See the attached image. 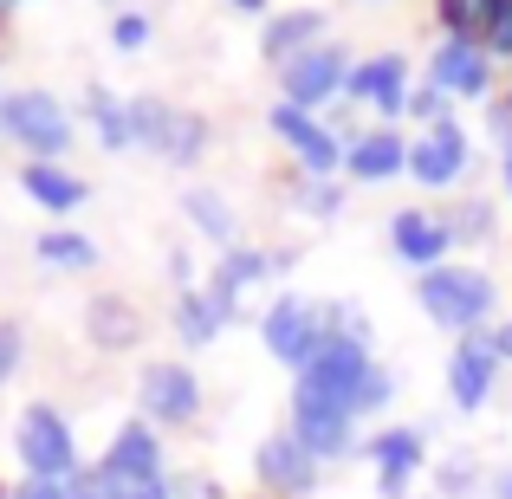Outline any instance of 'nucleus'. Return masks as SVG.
I'll return each instance as SVG.
<instances>
[{"instance_id":"f257e3e1","label":"nucleus","mask_w":512,"mask_h":499,"mask_svg":"<svg viewBox=\"0 0 512 499\" xmlns=\"http://www.w3.org/2000/svg\"><path fill=\"white\" fill-rule=\"evenodd\" d=\"M415 305H422L441 331L474 337L493 318V305H500V286H493L480 266H435V273H422V286H415Z\"/></svg>"},{"instance_id":"f03ea898","label":"nucleus","mask_w":512,"mask_h":499,"mask_svg":"<svg viewBox=\"0 0 512 499\" xmlns=\"http://www.w3.org/2000/svg\"><path fill=\"white\" fill-rule=\"evenodd\" d=\"M13 448H20V467L26 480H72L78 474V441H72V422H65L52 402H33L13 428Z\"/></svg>"},{"instance_id":"7ed1b4c3","label":"nucleus","mask_w":512,"mask_h":499,"mask_svg":"<svg viewBox=\"0 0 512 499\" xmlns=\"http://www.w3.org/2000/svg\"><path fill=\"white\" fill-rule=\"evenodd\" d=\"M260 337H266V350H273L286 370H305V363L325 350V305H312V299H299V292H286V299H273L266 305V318H260Z\"/></svg>"},{"instance_id":"20e7f679","label":"nucleus","mask_w":512,"mask_h":499,"mask_svg":"<svg viewBox=\"0 0 512 499\" xmlns=\"http://www.w3.org/2000/svg\"><path fill=\"white\" fill-rule=\"evenodd\" d=\"M370 370H376L370 344L325 337V350H318V357L299 370V389H305V396H325V402H344V409L357 415V389H363V376H370Z\"/></svg>"},{"instance_id":"39448f33","label":"nucleus","mask_w":512,"mask_h":499,"mask_svg":"<svg viewBox=\"0 0 512 499\" xmlns=\"http://www.w3.org/2000/svg\"><path fill=\"white\" fill-rule=\"evenodd\" d=\"M0 124L13 130L20 150H33V163H52V156L72 143V117H65L59 98H46V91H13L7 111H0Z\"/></svg>"},{"instance_id":"423d86ee","label":"nucleus","mask_w":512,"mask_h":499,"mask_svg":"<svg viewBox=\"0 0 512 499\" xmlns=\"http://www.w3.org/2000/svg\"><path fill=\"white\" fill-rule=\"evenodd\" d=\"M137 402L150 428H188L201 415V376L188 363H150L137 383Z\"/></svg>"},{"instance_id":"0eeeda50","label":"nucleus","mask_w":512,"mask_h":499,"mask_svg":"<svg viewBox=\"0 0 512 499\" xmlns=\"http://www.w3.org/2000/svg\"><path fill=\"white\" fill-rule=\"evenodd\" d=\"M350 435H357V415H350L344 402H325V396L292 389V441H299L312 461H344Z\"/></svg>"},{"instance_id":"6e6552de","label":"nucleus","mask_w":512,"mask_h":499,"mask_svg":"<svg viewBox=\"0 0 512 499\" xmlns=\"http://www.w3.org/2000/svg\"><path fill=\"white\" fill-rule=\"evenodd\" d=\"M130 124H137V143H150L169 163H195V156L208 150V124H201L195 111H169V104H156V98H137L130 104Z\"/></svg>"},{"instance_id":"1a4fd4ad","label":"nucleus","mask_w":512,"mask_h":499,"mask_svg":"<svg viewBox=\"0 0 512 499\" xmlns=\"http://www.w3.org/2000/svg\"><path fill=\"white\" fill-rule=\"evenodd\" d=\"M363 461H370V474H376V493L402 499L409 480L422 474V461H428V435L422 428H376V435L363 441Z\"/></svg>"},{"instance_id":"9d476101","label":"nucleus","mask_w":512,"mask_h":499,"mask_svg":"<svg viewBox=\"0 0 512 499\" xmlns=\"http://www.w3.org/2000/svg\"><path fill=\"white\" fill-rule=\"evenodd\" d=\"M493 383H500V357H493L487 331L454 337V350H448V402L461 415H480L487 396H493Z\"/></svg>"},{"instance_id":"9b49d317","label":"nucleus","mask_w":512,"mask_h":499,"mask_svg":"<svg viewBox=\"0 0 512 499\" xmlns=\"http://www.w3.org/2000/svg\"><path fill=\"white\" fill-rule=\"evenodd\" d=\"M253 474H260V487L279 493V499H312V487H318V461L299 448V441H292V428H279V435L260 441Z\"/></svg>"},{"instance_id":"f8f14e48","label":"nucleus","mask_w":512,"mask_h":499,"mask_svg":"<svg viewBox=\"0 0 512 499\" xmlns=\"http://www.w3.org/2000/svg\"><path fill=\"white\" fill-rule=\"evenodd\" d=\"M273 130L292 143V156H299V169L312 175V182H325V175L344 163V143L331 137L325 124H312V111H299V104H279V111H273Z\"/></svg>"},{"instance_id":"ddd939ff","label":"nucleus","mask_w":512,"mask_h":499,"mask_svg":"<svg viewBox=\"0 0 512 499\" xmlns=\"http://www.w3.org/2000/svg\"><path fill=\"white\" fill-rule=\"evenodd\" d=\"M389 247H396L402 266H415V273H435V266H448L454 234H448V221H435V214L402 208L396 221H389Z\"/></svg>"},{"instance_id":"4468645a","label":"nucleus","mask_w":512,"mask_h":499,"mask_svg":"<svg viewBox=\"0 0 512 499\" xmlns=\"http://www.w3.org/2000/svg\"><path fill=\"white\" fill-rule=\"evenodd\" d=\"M461 169H467V137H461V124H454V117H441V124L428 130L422 143H409V175H415L422 188L461 182Z\"/></svg>"},{"instance_id":"2eb2a0df","label":"nucleus","mask_w":512,"mask_h":499,"mask_svg":"<svg viewBox=\"0 0 512 499\" xmlns=\"http://www.w3.org/2000/svg\"><path fill=\"white\" fill-rule=\"evenodd\" d=\"M104 474H117L124 487H137V480H163V441H156L150 422H124L111 435V448H104Z\"/></svg>"},{"instance_id":"dca6fc26","label":"nucleus","mask_w":512,"mask_h":499,"mask_svg":"<svg viewBox=\"0 0 512 499\" xmlns=\"http://www.w3.org/2000/svg\"><path fill=\"white\" fill-rule=\"evenodd\" d=\"M344 85V52L338 46H305L299 59H286V104L312 111Z\"/></svg>"},{"instance_id":"f3484780","label":"nucleus","mask_w":512,"mask_h":499,"mask_svg":"<svg viewBox=\"0 0 512 499\" xmlns=\"http://www.w3.org/2000/svg\"><path fill=\"white\" fill-rule=\"evenodd\" d=\"M344 91H350V98H370L383 117H402V111H409V72H402L396 52H389V59L357 65V72H344Z\"/></svg>"},{"instance_id":"a211bd4d","label":"nucleus","mask_w":512,"mask_h":499,"mask_svg":"<svg viewBox=\"0 0 512 499\" xmlns=\"http://www.w3.org/2000/svg\"><path fill=\"white\" fill-rule=\"evenodd\" d=\"M227 318H234V305L227 299H214L208 286H182V299H175V337H182L188 350H201V344H214V337L227 331Z\"/></svg>"},{"instance_id":"6ab92c4d","label":"nucleus","mask_w":512,"mask_h":499,"mask_svg":"<svg viewBox=\"0 0 512 499\" xmlns=\"http://www.w3.org/2000/svg\"><path fill=\"white\" fill-rule=\"evenodd\" d=\"M344 169L357 175V182H389V175L409 169V143H402L396 130H370V137H357L344 150Z\"/></svg>"},{"instance_id":"aec40b11","label":"nucleus","mask_w":512,"mask_h":499,"mask_svg":"<svg viewBox=\"0 0 512 499\" xmlns=\"http://www.w3.org/2000/svg\"><path fill=\"white\" fill-rule=\"evenodd\" d=\"M85 331H91V344H98V350H130L143 337V318H137V305H124L117 292H104V299H91Z\"/></svg>"},{"instance_id":"412c9836","label":"nucleus","mask_w":512,"mask_h":499,"mask_svg":"<svg viewBox=\"0 0 512 499\" xmlns=\"http://www.w3.org/2000/svg\"><path fill=\"white\" fill-rule=\"evenodd\" d=\"M435 85L448 91H461V98H480L487 91V59H480V46H467V39H448V46L435 52Z\"/></svg>"},{"instance_id":"4be33fe9","label":"nucleus","mask_w":512,"mask_h":499,"mask_svg":"<svg viewBox=\"0 0 512 499\" xmlns=\"http://www.w3.org/2000/svg\"><path fill=\"white\" fill-rule=\"evenodd\" d=\"M20 188L39 201L46 214H72L78 201H85V182H78L72 169H59V163H26L20 169Z\"/></svg>"},{"instance_id":"5701e85b","label":"nucleus","mask_w":512,"mask_h":499,"mask_svg":"<svg viewBox=\"0 0 512 499\" xmlns=\"http://www.w3.org/2000/svg\"><path fill=\"white\" fill-rule=\"evenodd\" d=\"M266 273H273V253H260V247H227L221 266H214V279H208V292H214V299H227V305H240V292L260 286Z\"/></svg>"},{"instance_id":"b1692460","label":"nucleus","mask_w":512,"mask_h":499,"mask_svg":"<svg viewBox=\"0 0 512 499\" xmlns=\"http://www.w3.org/2000/svg\"><path fill=\"white\" fill-rule=\"evenodd\" d=\"M318 26H325V13H312V7L279 13V20L266 26V39H260V46H266V59H279V65H286V59H299V52H305V39H318Z\"/></svg>"},{"instance_id":"393cba45","label":"nucleus","mask_w":512,"mask_h":499,"mask_svg":"<svg viewBox=\"0 0 512 499\" xmlns=\"http://www.w3.org/2000/svg\"><path fill=\"white\" fill-rule=\"evenodd\" d=\"M435 13H441V26H448L454 39H487L493 33V20H500V0H435Z\"/></svg>"},{"instance_id":"a878e982","label":"nucleus","mask_w":512,"mask_h":499,"mask_svg":"<svg viewBox=\"0 0 512 499\" xmlns=\"http://www.w3.org/2000/svg\"><path fill=\"white\" fill-rule=\"evenodd\" d=\"M182 214L214 240V247H234V208H227L214 188H188V195H182Z\"/></svg>"},{"instance_id":"bb28decb","label":"nucleus","mask_w":512,"mask_h":499,"mask_svg":"<svg viewBox=\"0 0 512 499\" xmlns=\"http://www.w3.org/2000/svg\"><path fill=\"white\" fill-rule=\"evenodd\" d=\"M39 260L59 266V273H85V266H98V247L72 227H52V234H39Z\"/></svg>"},{"instance_id":"cd10ccee","label":"nucleus","mask_w":512,"mask_h":499,"mask_svg":"<svg viewBox=\"0 0 512 499\" xmlns=\"http://www.w3.org/2000/svg\"><path fill=\"white\" fill-rule=\"evenodd\" d=\"M91 117H98L104 150H137V124H130V104H117L111 91H91Z\"/></svg>"},{"instance_id":"c85d7f7f","label":"nucleus","mask_w":512,"mask_h":499,"mask_svg":"<svg viewBox=\"0 0 512 499\" xmlns=\"http://www.w3.org/2000/svg\"><path fill=\"white\" fill-rule=\"evenodd\" d=\"M389 402H396V376L376 363V370L363 376V389H357V415H376V409H389Z\"/></svg>"},{"instance_id":"c756f323","label":"nucleus","mask_w":512,"mask_h":499,"mask_svg":"<svg viewBox=\"0 0 512 499\" xmlns=\"http://www.w3.org/2000/svg\"><path fill=\"white\" fill-rule=\"evenodd\" d=\"M448 234L454 240H487L493 234V208H487V201H474L467 214H454V221H448Z\"/></svg>"},{"instance_id":"7c9ffc66","label":"nucleus","mask_w":512,"mask_h":499,"mask_svg":"<svg viewBox=\"0 0 512 499\" xmlns=\"http://www.w3.org/2000/svg\"><path fill=\"white\" fill-rule=\"evenodd\" d=\"M20 357H26V331L13 325V318H0V383L20 370Z\"/></svg>"},{"instance_id":"2f4dec72","label":"nucleus","mask_w":512,"mask_h":499,"mask_svg":"<svg viewBox=\"0 0 512 499\" xmlns=\"http://www.w3.org/2000/svg\"><path fill=\"white\" fill-rule=\"evenodd\" d=\"M143 39H150V20H143V13H117V26H111V46L137 52Z\"/></svg>"},{"instance_id":"473e14b6","label":"nucleus","mask_w":512,"mask_h":499,"mask_svg":"<svg viewBox=\"0 0 512 499\" xmlns=\"http://www.w3.org/2000/svg\"><path fill=\"white\" fill-rule=\"evenodd\" d=\"M409 111H415V117H428V124H441V117H448V91H441V85L415 91V98H409Z\"/></svg>"},{"instance_id":"72a5a7b5","label":"nucleus","mask_w":512,"mask_h":499,"mask_svg":"<svg viewBox=\"0 0 512 499\" xmlns=\"http://www.w3.org/2000/svg\"><path fill=\"white\" fill-rule=\"evenodd\" d=\"M7 499H72V487H65V480H20Z\"/></svg>"},{"instance_id":"f704fd0d","label":"nucleus","mask_w":512,"mask_h":499,"mask_svg":"<svg viewBox=\"0 0 512 499\" xmlns=\"http://www.w3.org/2000/svg\"><path fill=\"white\" fill-rule=\"evenodd\" d=\"M487 46H493V52H506V59H512V0H500V20H493Z\"/></svg>"},{"instance_id":"c9c22d12","label":"nucleus","mask_w":512,"mask_h":499,"mask_svg":"<svg viewBox=\"0 0 512 499\" xmlns=\"http://www.w3.org/2000/svg\"><path fill=\"white\" fill-rule=\"evenodd\" d=\"M117 480V474H111ZM124 499H175V487H169V474L163 480H137V487H124Z\"/></svg>"},{"instance_id":"e433bc0d","label":"nucleus","mask_w":512,"mask_h":499,"mask_svg":"<svg viewBox=\"0 0 512 499\" xmlns=\"http://www.w3.org/2000/svg\"><path fill=\"white\" fill-rule=\"evenodd\" d=\"M305 208H312L318 221H325V214H338V188H325V182H318V188H305Z\"/></svg>"},{"instance_id":"4c0bfd02","label":"nucleus","mask_w":512,"mask_h":499,"mask_svg":"<svg viewBox=\"0 0 512 499\" xmlns=\"http://www.w3.org/2000/svg\"><path fill=\"white\" fill-rule=\"evenodd\" d=\"M441 487H448V499H461L474 487V467H441Z\"/></svg>"},{"instance_id":"58836bf2","label":"nucleus","mask_w":512,"mask_h":499,"mask_svg":"<svg viewBox=\"0 0 512 499\" xmlns=\"http://www.w3.org/2000/svg\"><path fill=\"white\" fill-rule=\"evenodd\" d=\"M487 344H493V357H500V363H512V325H493Z\"/></svg>"},{"instance_id":"ea45409f","label":"nucleus","mask_w":512,"mask_h":499,"mask_svg":"<svg viewBox=\"0 0 512 499\" xmlns=\"http://www.w3.org/2000/svg\"><path fill=\"white\" fill-rule=\"evenodd\" d=\"M493 499H512V467H506V474H493Z\"/></svg>"},{"instance_id":"a19ab883","label":"nucleus","mask_w":512,"mask_h":499,"mask_svg":"<svg viewBox=\"0 0 512 499\" xmlns=\"http://www.w3.org/2000/svg\"><path fill=\"white\" fill-rule=\"evenodd\" d=\"M234 7H240V13H260V7H266V0H234Z\"/></svg>"},{"instance_id":"79ce46f5","label":"nucleus","mask_w":512,"mask_h":499,"mask_svg":"<svg viewBox=\"0 0 512 499\" xmlns=\"http://www.w3.org/2000/svg\"><path fill=\"white\" fill-rule=\"evenodd\" d=\"M506 188H512V143H506Z\"/></svg>"},{"instance_id":"37998d69","label":"nucleus","mask_w":512,"mask_h":499,"mask_svg":"<svg viewBox=\"0 0 512 499\" xmlns=\"http://www.w3.org/2000/svg\"><path fill=\"white\" fill-rule=\"evenodd\" d=\"M7 7H13V0H0V13H7Z\"/></svg>"},{"instance_id":"c03bdc74","label":"nucleus","mask_w":512,"mask_h":499,"mask_svg":"<svg viewBox=\"0 0 512 499\" xmlns=\"http://www.w3.org/2000/svg\"><path fill=\"white\" fill-rule=\"evenodd\" d=\"M0 111H7V98H0Z\"/></svg>"},{"instance_id":"a18cd8bd","label":"nucleus","mask_w":512,"mask_h":499,"mask_svg":"<svg viewBox=\"0 0 512 499\" xmlns=\"http://www.w3.org/2000/svg\"><path fill=\"white\" fill-rule=\"evenodd\" d=\"M0 499H7V493H0Z\"/></svg>"}]
</instances>
